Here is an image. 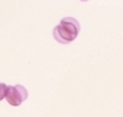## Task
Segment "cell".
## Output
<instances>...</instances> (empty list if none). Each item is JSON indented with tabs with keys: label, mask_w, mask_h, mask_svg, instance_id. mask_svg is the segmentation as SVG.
Masks as SVG:
<instances>
[{
	"label": "cell",
	"mask_w": 123,
	"mask_h": 117,
	"mask_svg": "<svg viewBox=\"0 0 123 117\" xmlns=\"http://www.w3.org/2000/svg\"><path fill=\"white\" fill-rule=\"evenodd\" d=\"M80 31V24L73 17H64L60 24L55 26L53 31V36L59 43L68 45L73 42Z\"/></svg>",
	"instance_id": "cell-1"
},
{
	"label": "cell",
	"mask_w": 123,
	"mask_h": 117,
	"mask_svg": "<svg viewBox=\"0 0 123 117\" xmlns=\"http://www.w3.org/2000/svg\"><path fill=\"white\" fill-rule=\"evenodd\" d=\"M28 96L27 90L22 86V85H14V86H7L6 90V96L5 99L11 106H20Z\"/></svg>",
	"instance_id": "cell-2"
},
{
	"label": "cell",
	"mask_w": 123,
	"mask_h": 117,
	"mask_svg": "<svg viewBox=\"0 0 123 117\" xmlns=\"http://www.w3.org/2000/svg\"><path fill=\"white\" fill-rule=\"evenodd\" d=\"M6 90H7V86L4 84V83H0V101H1L5 96H6Z\"/></svg>",
	"instance_id": "cell-3"
},
{
	"label": "cell",
	"mask_w": 123,
	"mask_h": 117,
	"mask_svg": "<svg viewBox=\"0 0 123 117\" xmlns=\"http://www.w3.org/2000/svg\"><path fill=\"white\" fill-rule=\"evenodd\" d=\"M81 1H89V0H81Z\"/></svg>",
	"instance_id": "cell-4"
}]
</instances>
